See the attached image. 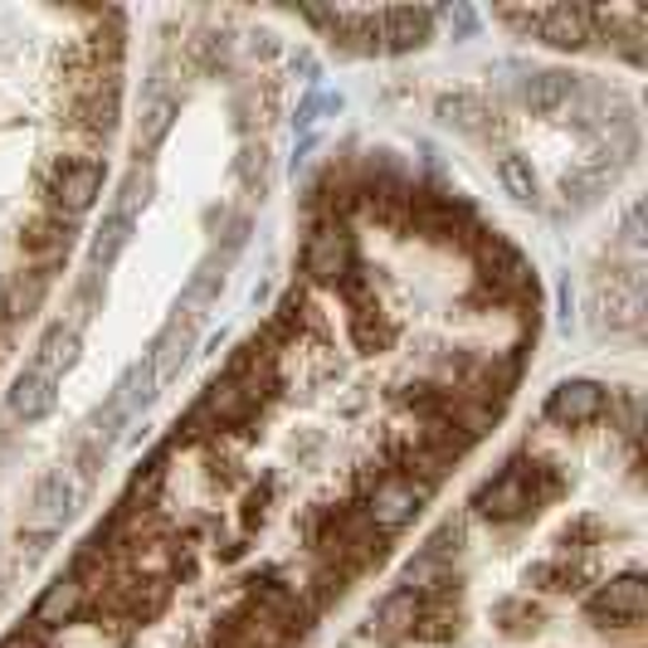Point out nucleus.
I'll return each instance as SVG.
<instances>
[{"label": "nucleus", "instance_id": "1", "mask_svg": "<svg viewBox=\"0 0 648 648\" xmlns=\"http://www.w3.org/2000/svg\"><path fill=\"white\" fill-rule=\"evenodd\" d=\"M536 317L479 205L332 171L298 278L0 648H308L497 430Z\"/></svg>", "mask_w": 648, "mask_h": 648}, {"label": "nucleus", "instance_id": "2", "mask_svg": "<svg viewBox=\"0 0 648 648\" xmlns=\"http://www.w3.org/2000/svg\"><path fill=\"white\" fill-rule=\"evenodd\" d=\"M639 395L560 385L341 648H644Z\"/></svg>", "mask_w": 648, "mask_h": 648}]
</instances>
